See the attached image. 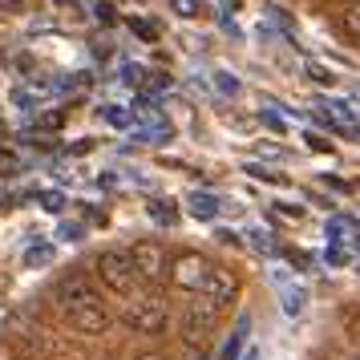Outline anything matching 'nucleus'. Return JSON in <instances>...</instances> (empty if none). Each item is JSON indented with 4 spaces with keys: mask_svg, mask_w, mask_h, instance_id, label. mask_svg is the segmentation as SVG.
I'll return each instance as SVG.
<instances>
[{
    "mask_svg": "<svg viewBox=\"0 0 360 360\" xmlns=\"http://www.w3.org/2000/svg\"><path fill=\"white\" fill-rule=\"evenodd\" d=\"M122 324L138 332V336H158L166 324H170V304H166L158 292H142V295H130L122 304Z\"/></svg>",
    "mask_w": 360,
    "mask_h": 360,
    "instance_id": "1",
    "label": "nucleus"
},
{
    "mask_svg": "<svg viewBox=\"0 0 360 360\" xmlns=\"http://www.w3.org/2000/svg\"><path fill=\"white\" fill-rule=\"evenodd\" d=\"M219 316H223V308L219 304H211L207 295H195V304H186V311H182V344L191 348V352H202L207 344H211V332L219 328Z\"/></svg>",
    "mask_w": 360,
    "mask_h": 360,
    "instance_id": "2",
    "label": "nucleus"
},
{
    "mask_svg": "<svg viewBox=\"0 0 360 360\" xmlns=\"http://www.w3.org/2000/svg\"><path fill=\"white\" fill-rule=\"evenodd\" d=\"M98 279L101 288H110L114 295H134V283H138V271H134V259L126 247H110L98 255Z\"/></svg>",
    "mask_w": 360,
    "mask_h": 360,
    "instance_id": "3",
    "label": "nucleus"
},
{
    "mask_svg": "<svg viewBox=\"0 0 360 360\" xmlns=\"http://www.w3.org/2000/svg\"><path fill=\"white\" fill-rule=\"evenodd\" d=\"M101 304H105V300H101L98 283L89 276H65L57 283V308L65 311V316L85 311V308H101Z\"/></svg>",
    "mask_w": 360,
    "mask_h": 360,
    "instance_id": "4",
    "label": "nucleus"
},
{
    "mask_svg": "<svg viewBox=\"0 0 360 360\" xmlns=\"http://www.w3.org/2000/svg\"><path fill=\"white\" fill-rule=\"evenodd\" d=\"M214 263L207 255H198V251H179L174 259H170V283L182 288V292H202L207 288V276H211Z\"/></svg>",
    "mask_w": 360,
    "mask_h": 360,
    "instance_id": "5",
    "label": "nucleus"
},
{
    "mask_svg": "<svg viewBox=\"0 0 360 360\" xmlns=\"http://www.w3.org/2000/svg\"><path fill=\"white\" fill-rule=\"evenodd\" d=\"M130 259H134V271H138V279H166V271H170V255H166V247L158 243V239H142V243L130 247Z\"/></svg>",
    "mask_w": 360,
    "mask_h": 360,
    "instance_id": "6",
    "label": "nucleus"
},
{
    "mask_svg": "<svg viewBox=\"0 0 360 360\" xmlns=\"http://www.w3.org/2000/svg\"><path fill=\"white\" fill-rule=\"evenodd\" d=\"M198 295H207L211 304H219V308H227L231 300L239 295V276L231 271L227 263H214V267H211V276H207V288H202Z\"/></svg>",
    "mask_w": 360,
    "mask_h": 360,
    "instance_id": "7",
    "label": "nucleus"
},
{
    "mask_svg": "<svg viewBox=\"0 0 360 360\" xmlns=\"http://www.w3.org/2000/svg\"><path fill=\"white\" fill-rule=\"evenodd\" d=\"M65 320H69V328L82 332V336H101V332L110 328V311H105V304H101V308L73 311V316H65Z\"/></svg>",
    "mask_w": 360,
    "mask_h": 360,
    "instance_id": "8",
    "label": "nucleus"
},
{
    "mask_svg": "<svg viewBox=\"0 0 360 360\" xmlns=\"http://www.w3.org/2000/svg\"><path fill=\"white\" fill-rule=\"evenodd\" d=\"M279 300H283V311H288V316H300V311L308 308V292H304L300 283H295V288H283Z\"/></svg>",
    "mask_w": 360,
    "mask_h": 360,
    "instance_id": "9",
    "label": "nucleus"
},
{
    "mask_svg": "<svg viewBox=\"0 0 360 360\" xmlns=\"http://www.w3.org/2000/svg\"><path fill=\"white\" fill-rule=\"evenodd\" d=\"M340 29L352 37V41H360V0L356 4H348V8L340 13Z\"/></svg>",
    "mask_w": 360,
    "mask_h": 360,
    "instance_id": "10",
    "label": "nucleus"
},
{
    "mask_svg": "<svg viewBox=\"0 0 360 360\" xmlns=\"http://www.w3.org/2000/svg\"><path fill=\"white\" fill-rule=\"evenodd\" d=\"M191 214H198V219H214V214H219V202H214L211 195H191Z\"/></svg>",
    "mask_w": 360,
    "mask_h": 360,
    "instance_id": "11",
    "label": "nucleus"
},
{
    "mask_svg": "<svg viewBox=\"0 0 360 360\" xmlns=\"http://www.w3.org/2000/svg\"><path fill=\"white\" fill-rule=\"evenodd\" d=\"M243 336H247V320H239V332L227 340V348H223V356L219 360H239V348H243Z\"/></svg>",
    "mask_w": 360,
    "mask_h": 360,
    "instance_id": "12",
    "label": "nucleus"
},
{
    "mask_svg": "<svg viewBox=\"0 0 360 360\" xmlns=\"http://www.w3.org/2000/svg\"><path fill=\"white\" fill-rule=\"evenodd\" d=\"M49 259H53V247L49 243L29 247V251H25V263H29V267H37V263H49Z\"/></svg>",
    "mask_w": 360,
    "mask_h": 360,
    "instance_id": "13",
    "label": "nucleus"
},
{
    "mask_svg": "<svg viewBox=\"0 0 360 360\" xmlns=\"http://www.w3.org/2000/svg\"><path fill=\"white\" fill-rule=\"evenodd\" d=\"M308 73H311V82H320V85H332L336 77L328 73V69H320V65H308Z\"/></svg>",
    "mask_w": 360,
    "mask_h": 360,
    "instance_id": "14",
    "label": "nucleus"
},
{
    "mask_svg": "<svg viewBox=\"0 0 360 360\" xmlns=\"http://www.w3.org/2000/svg\"><path fill=\"white\" fill-rule=\"evenodd\" d=\"M219 89H223V94H239V82H235L231 73H219Z\"/></svg>",
    "mask_w": 360,
    "mask_h": 360,
    "instance_id": "15",
    "label": "nucleus"
},
{
    "mask_svg": "<svg viewBox=\"0 0 360 360\" xmlns=\"http://www.w3.org/2000/svg\"><path fill=\"white\" fill-rule=\"evenodd\" d=\"M154 219H166V223H174V211H170V202H154Z\"/></svg>",
    "mask_w": 360,
    "mask_h": 360,
    "instance_id": "16",
    "label": "nucleus"
},
{
    "mask_svg": "<svg viewBox=\"0 0 360 360\" xmlns=\"http://www.w3.org/2000/svg\"><path fill=\"white\" fill-rule=\"evenodd\" d=\"M174 8H179L182 17H195V13H198V4H195V0H174Z\"/></svg>",
    "mask_w": 360,
    "mask_h": 360,
    "instance_id": "17",
    "label": "nucleus"
},
{
    "mask_svg": "<svg viewBox=\"0 0 360 360\" xmlns=\"http://www.w3.org/2000/svg\"><path fill=\"white\" fill-rule=\"evenodd\" d=\"M41 202H45V211H61V195H45Z\"/></svg>",
    "mask_w": 360,
    "mask_h": 360,
    "instance_id": "18",
    "label": "nucleus"
},
{
    "mask_svg": "<svg viewBox=\"0 0 360 360\" xmlns=\"http://www.w3.org/2000/svg\"><path fill=\"white\" fill-rule=\"evenodd\" d=\"M332 110H336V114H340L344 122H352V117H356V114H352V110H348V105H344V101H336V105H332Z\"/></svg>",
    "mask_w": 360,
    "mask_h": 360,
    "instance_id": "19",
    "label": "nucleus"
},
{
    "mask_svg": "<svg viewBox=\"0 0 360 360\" xmlns=\"http://www.w3.org/2000/svg\"><path fill=\"white\" fill-rule=\"evenodd\" d=\"M8 166H13V158H8V154H0V170H8Z\"/></svg>",
    "mask_w": 360,
    "mask_h": 360,
    "instance_id": "20",
    "label": "nucleus"
},
{
    "mask_svg": "<svg viewBox=\"0 0 360 360\" xmlns=\"http://www.w3.org/2000/svg\"><path fill=\"white\" fill-rule=\"evenodd\" d=\"M348 4H356V0H348Z\"/></svg>",
    "mask_w": 360,
    "mask_h": 360,
    "instance_id": "21",
    "label": "nucleus"
}]
</instances>
